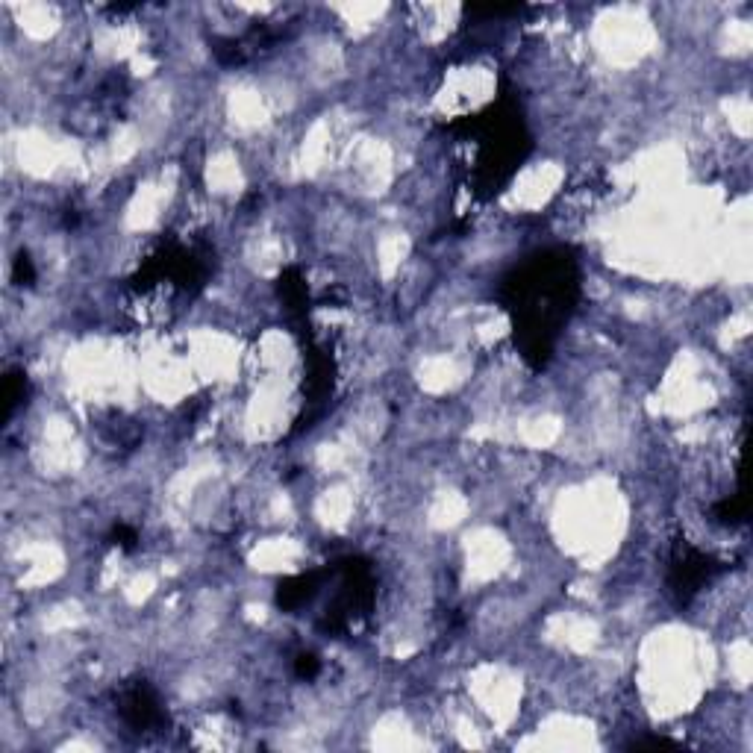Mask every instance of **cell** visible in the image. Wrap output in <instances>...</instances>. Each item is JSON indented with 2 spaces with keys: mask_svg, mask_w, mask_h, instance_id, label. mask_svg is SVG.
I'll return each mask as SVG.
<instances>
[{
  "mask_svg": "<svg viewBox=\"0 0 753 753\" xmlns=\"http://www.w3.org/2000/svg\"><path fill=\"white\" fill-rule=\"evenodd\" d=\"M503 309L512 318V336L530 368L551 362L553 345L580 301V265L568 248H551L515 265L501 286Z\"/></svg>",
  "mask_w": 753,
  "mask_h": 753,
  "instance_id": "obj_1",
  "label": "cell"
},
{
  "mask_svg": "<svg viewBox=\"0 0 753 753\" xmlns=\"http://www.w3.org/2000/svg\"><path fill=\"white\" fill-rule=\"evenodd\" d=\"M445 130L459 136V142L471 148L465 171L471 192L480 198L498 195L503 183L518 171V165L530 151V136L521 109L509 95H501L477 115L456 118Z\"/></svg>",
  "mask_w": 753,
  "mask_h": 753,
  "instance_id": "obj_2",
  "label": "cell"
},
{
  "mask_svg": "<svg viewBox=\"0 0 753 753\" xmlns=\"http://www.w3.org/2000/svg\"><path fill=\"white\" fill-rule=\"evenodd\" d=\"M333 580L339 586L336 598L327 603L321 627L327 633H348L359 618L371 612L374 603V574L368 559L362 556H348L333 565Z\"/></svg>",
  "mask_w": 753,
  "mask_h": 753,
  "instance_id": "obj_3",
  "label": "cell"
},
{
  "mask_svg": "<svg viewBox=\"0 0 753 753\" xmlns=\"http://www.w3.org/2000/svg\"><path fill=\"white\" fill-rule=\"evenodd\" d=\"M721 571H724V565H721L718 559H712L709 553L698 551L695 545H689V542L683 539V542H677L674 551H671L668 583H671L677 601L686 603L692 601L703 586H706L715 574H721Z\"/></svg>",
  "mask_w": 753,
  "mask_h": 753,
  "instance_id": "obj_4",
  "label": "cell"
},
{
  "mask_svg": "<svg viewBox=\"0 0 753 753\" xmlns=\"http://www.w3.org/2000/svg\"><path fill=\"white\" fill-rule=\"evenodd\" d=\"M118 712L136 733H151L165 724V709L148 680H133L118 695Z\"/></svg>",
  "mask_w": 753,
  "mask_h": 753,
  "instance_id": "obj_5",
  "label": "cell"
},
{
  "mask_svg": "<svg viewBox=\"0 0 753 753\" xmlns=\"http://www.w3.org/2000/svg\"><path fill=\"white\" fill-rule=\"evenodd\" d=\"M327 580H330V568L306 571V574H295V577L283 580L277 586V606L283 612H298V609H303L306 603L324 589Z\"/></svg>",
  "mask_w": 753,
  "mask_h": 753,
  "instance_id": "obj_6",
  "label": "cell"
},
{
  "mask_svg": "<svg viewBox=\"0 0 753 753\" xmlns=\"http://www.w3.org/2000/svg\"><path fill=\"white\" fill-rule=\"evenodd\" d=\"M280 298H283L286 309H289L292 315H306L309 292H306V283H303V277L298 268H289V271L280 277Z\"/></svg>",
  "mask_w": 753,
  "mask_h": 753,
  "instance_id": "obj_7",
  "label": "cell"
},
{
  "mask_svg": "<svg viewBox=\"0 0 753 753\" xmlns=\"http://www.w3.org/2000/svg\"><path fill=\"white\" fill-rule=\"evenodd\" d=\"M745 518H748V498H745V489H742V486H739L736 495L718 501L715 503V509H712V521H718V524H724V527H739V524H745Z\"/></svg>",
  "mask_w": 753,
  "mask_h": 753,
  "instance_id": "obj_8",
  "label": "cell"
},
{
  "mask_svg": "<svg viewBox=\"0 0 753 753\" xmlns=\"http://www.w3.org/2000/svg\"><path fill=\"white\" fill-rule=\"evenodd\" d=\"M27 392H30V383H27V374L12 368L6 371L3 377V415L12 418V412L18 409V403L27 401Z\"/></svg>",
  "mask_w": 753,
  "mask_h": 753,
  "instance_id": "obj_9",
  "label": "cell"
},
{
  "mask_svg": "<svg viewBox=\"0 0 753 753\" xmlns=\"http://www.w3.org/2000/svg\"><path fill=\"white\" fill-rule=\"evenodd\" d=\"M106 542H109V545H115V548H121V551L130 553L139 548V533H136L130 524H115V527L109 530Z\"/></svg>",
  "mask_w": 753,
  "mask_h": 753,
  "instance_id": "obj_10",
  "label": "cell"
},
{
  "mask_svg": "<svg viewBox=\"0 0 753 753\" xmlns=\"http://www.w3.org/2000/svg\"><path fill=\"white\" fill-rule=\"evenodd\" d=\"M12 283L15 286H33L36 283V265L30 259V253H18L12 262Z\"/></svg>",
  "mask_w": 753,
  "mask_h": 753,
  "instance_id": "obj_11",
  "label": "cell"
},
{
  "mask_svg": "<svg viewBox=\"0 0 753 753\" xmlns=\"http://www.w3.org/2000/svg\"><path fill=\"white\" fill-rule=\"evenodd\" d=\"M318 671H321V659H318L315 653H298V659H295V674H298L301 680H315Z\"/></svg>",
  "mask_w": 753,
  "mask_h": 753,
  "instance_id": "obj_12",
  "label": "cell"
}]
</instances>
